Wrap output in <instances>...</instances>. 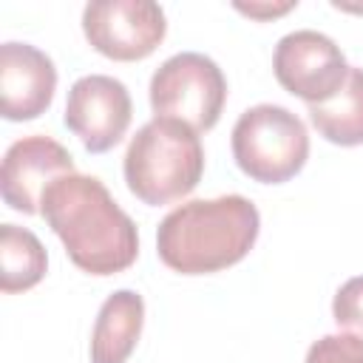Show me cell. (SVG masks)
<instances>
[{
  "instance_id": "3",
  "label": "cell",
  "mask_w": 363,
  "mask_h": 363,
  "mask_svg": "<svg viewBox=\"0 0 363 363\" xmlns=\"http://www.w3.org/2000/svg\"><path fill=\"white\" fill-rule=\"evenodd\" d=\"M128 190L150 204H173L196 190L204 173V147L193 128L179 119L153 116L145 122L125 150Z\"/></svg>"
},
{
  "instance_id": "10",
  "label": "cell",
  "mask_w": 363,
  "mask_h": 363,
  "mask_svg": "<svg viewBox=\"0 0 363 363\" xmlns=\"http://www.w3.org/2000/svg\"><path fill=\"white\" fill-rule=\"evenodd\" d=\"M57 91V68L45 51L28 43L0 45V108L9 122L37 119Z\"/></svg>"
},
{
  "instance_id": "13",
  "label": "cell",
  "mask_w": 363,
  "mask_h": 363,
  "mask_svg": "<svg viewBox=\"0 0 363 363\" xmlns=\"http://www.w3.org/2000/svg\"><path fill=\"white\" fill-rule=\"evenodd\" d=\"M48 258L40 238L17 224L0 227V289L6 295L37 286L45 275Z\"/></svg>"
},
{
  "instance_id": "7",
  "label": "cell",
  "mask_w": 363,
  "mask_h": 363,
  "mask_svg": "<svg viewBox=\"0 0 363 363\" xmlns=\"http://www.w3.org/2000/svg\"><path fill=\"white\" fill-rule=\"evenodd\" d=\"M272 71L275 79L306 105H320L332 99L349 77L340 45L312 28L289 31L278 40L272 54Z\"/></svg>"
},
{
  "instance_id": "15",
  "label": "cell",
  "mask_w": 363,
  "mask_h": 363,
  "mask_svg": "<svg viewBox=\"0 0 363 363\" xmlns=\"http://www.w3.org/2000/svg\"><path fill=\"white\" fill-rule=\"evenodd\" d=\"M332 315H335L337 326L363 332V275L349 278V281L335 292Z\"/></svg>"
},
{
  "instance_id": "14",
  "label": "cell",
  "mask_w": 363,
  "mask_h": 363,
  "mask_svg": "<svg viewBox=\"0 0 363 363\" xmlns=\"http://www.w3.org/2000/svg\"><path fill=\"white\" fill-rule=\"evenodd\" d=\"M303 363H363V337L352 332L323 335L309 346Z\"/></svg>"
},
{
  "instance_id": "6",
  "label": "cell",
  "mask_w": 363,
  "mask_h": 363,
  "mask_svg": "<svg viewBox=\"0 0 363 363\" xmlns=\"http://www.w3.org/2000/svg\"><path fill=\"white\" fill-rule=\"evenodd\" d=\"M82 31L102 57L133 62L159 48L167 20L162 6L150 0H94L82 9Z\"/></svg>"
},
{
  "instance_id": "4",
  "label": "cell",
  "mask_w": 363,
  "mask_h": 363,
  "mask_svg": "<svg viewBox=\"0 0 363 363\" xmlns=\"http://www.w3.org/2000/svg\"><path fill=\"white\" fill-rule=\"evenodd\" d=\"M233 159L252 182H289L309 159L306 125L284 105H252L233 125Z\"/></svg>"
},
{
  "instance_id": "1",
  "label": "cell",
  "mask_w": 363,
  "mask_h": 363,
  "mask_svg": "<svg viewBox=\"0 0 363 363\" xmlns=\"http://www.w3.org/2000/svg\"><path fill=\"white\" fill-rule=\"evenodd\" d=\"M40 216L82 272L113 275L128 269L139 255L133 218L113 201L96 176H60L43 193Z\"/></svg>"
},
{
  "instance_id": "2",
  "label": "cell",
  "mask_w": 363,
  "mask_h": 363,
  "mask_svg": "<svg viewBox=\"0 0 363 363\" xmlns=\"http://www.w3.org/2000/svg\"><path fill=\"white\" fill-rule=\"evenodd\" d=\"M261 230L258 207L238 193L193 199L170 210L156 230V252L182 275H207L238 264Z\"/></svg>"
},
{
  "instance_id": "12",
  "label": "cell",
  "mask_w": 363,
  "mask_h": 363,
  "mask_svg": "<svg viewBox=\"0 0 363 363\" xmlns=\"http://www.w3.org/2000/svg\"><path fill=\"white\" fill-rule=\"evenodd\" d=\"M309 119L332 145H363V68H349L346 82L332 99L309 105Z\"/></svg>"
},
{
  "instance_id": "5",
  "label": "cell",
  "mask_w": 363,
  "mask_h": 363,
  "mask_svg": "<svg viewBox=\"0 0 363 363\" xmlns=\"http://www.w3.org/2000/svg\"><path fill=\"white\" fill-rule=\"evenodd\" d=\"M227 99V79L221 68L199 54L182 51L167 57L150 77V108L156 116L179 119L196 133L210 130Z\"/></svg>"
},
{
  "instance_id": "16",
  "label": "cell",
  "mask_w": 363,
  "mask_h": 363,
  "mask_svg": "<svg viewBox=\"0 0 363 363\" xmlns=\"http://www.w3.org/2000/svg\"><path fill=\"white\" fill-rule=\"evenodd\" d=\"M235 9H238L241 14H250V17H261V20H267V17L286 14L289 9H295V3H281V6H255V3L244 6V3H235Z\"/></svg>"
},
{
  "instance_id": "11",
  "label": "cell",
  "mask_w": 363,
  "mask_h": 363,
  "mask_svg": "<svg viewBox=\"0 0 363 363\" xmlns=\"http://www.w3.org/2000/svg\"><path fill=\"white\" fill-rule=\"evenodd\" d=\"M145 323V301L133 289H116L99 306L91 332V363H125Z\"/></svg>"
},
{
  "instance_id": "8",
  "label": "cell",
  "mask_w": 363,
  "mask_h": 363,
  "mask_svg": "<svg viewBox=\"0 0 363 363\" xmlns=\"http://www.w3.org/2000/svg\"><path fill=\"white\" fill-rule=\"evenodd\" d=\"M133 116V102L116 77H79L65 99V125L91 153H105L122 142Z\"/></svg>"
},
{
  "instance_id": "9",
  "label": "cell",
  "mask_w": 363,
  "mask_h": 363,
  "mask_svg": "<svg viewBox=\"0 0 363 363\" xmlns=\"http://www.w3.org/2000/svg\"><path fill=\"white\" fill-rule=\"evenodd\" d=\"M68 173H77L74 156L57 139L45 133L23 136L3 156V170H0L3 201L17 213L34 216L40 213V201L48 184H54L60 176Z\"/></svg>"
}]
</instances>
